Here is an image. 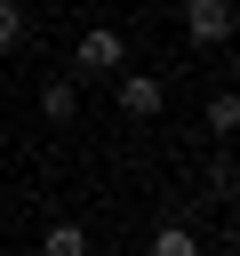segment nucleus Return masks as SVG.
Segmentation results:
<instances>
[{
	"instance_id": "f257e3e1",
	"label": "nucleus",
	"mask_w": 240,
	"mask_h": 256,
	"mask_svg": "<svg viewBox=\"0 0 240 256\" xmlns=\"http://www.w3.org/2000/svg\"><path fill=\"white\" fill-rule=\"evenodd\" d=\"M72 72H80V80H112V72H128V40H120L112 24H88L80 48H72Z\"/></svg>"
},
{
	"instance_id": "f03ea898",
	"label": "nucleus",
	"mask_w": 240,
	"mask_h": 256,
	"mask_svg": "<svg viewBox=\"0 0 240 256\" xmlns=\"http://www.w3.org/2000/svg\"><path fill=\"white\" fill-rule=\"evenodd\" d=\"M112 104H120L128 120H160V104H168V88H160L152 72H112Z\"/></svg>"
},
{
	"instance_id": "7ed1b4c3",
	"label": "nucleus",
	"mask_w": 240,
	"mask_h": 256,
	"mask_svg": "<svg viewBox=\"0 0 240 256\" xmlns=\"http://www.w3.org/2000/svg\"><path fill=\"white\" fill-rule=\"evenodd\" d=\"M184 32H192V48H224L232 40V0H184Z\"/></svg>"
},
{
	"instance_id": "20e7f679",
	"label": "nucleus",
	"mask_w": 240,
	"mask_h": 256,
	"mask_svg": "<svg viewBox=\"0 0 240 256\" xmlns=\"http://www.w3.org/2000/svg\"><path fill=\"white\" fill-rule=\"evenodd\" d=\"M40 256H88V232L80 224H48L40 232Z\"/></svg>"
},
{
	"instance_id": "39448f33",
	"label": "nucleus",
	"mask_w": 240,
	"mask_h": 256,
	"mask_svg": "<svg viewBox=\"0 0 240 256\" xmlns=\"http://www.w3.org/2000/svg\"><path fill=\"white\" fill-rule=\"evenodd\" d=\"M144 256H200V240H192V224H160Z\"/></svg>"
},
{
	"instance_id": "423d86ee",
	"label": "nucleus",
	"mask_w": 240,
	"mask_h": 256,
	"mask_svg": "<svg viewBox=\"0 0 240 256\" xmlns=\"http://www.w3.org/2000/svg\"><path fill=\"white\" fill-rule=\"evenodd\" d=\"M40 112H48V120H72V112H80V88H72V80H48V88H40Z\"/></svg>"
},
{
	"instance_id": "0eeeda50",
	"label": "nucleus",
	"mask_w": 240,
	"mask_h": 256,
	"mask_svg": "<svg viewBox=\"0 0 240 256\" xmlns=\"http://www.w3.org/2000/svg\"><path fill=\"white\" fill-rule=\"evenodd\" d=\"M208 128H216V136H232V128H240V96H232V88H216V96H208Z\"/></svg>"
},
{
	"instance_id": "6e6552de",
	"label": "nucleus",
	"mask_w": 240,
	"mask_h": 256,
	"mask_svg": "<svg viewBox=\"0 0 240 256\" xmlns=\"http://www.w3.org/2000/svg\"><path fill=\"white\" fill-rule=\"evenodd\" d=\"M24 48V0H0V56Z\"/></svg>"
}]
</instances>
